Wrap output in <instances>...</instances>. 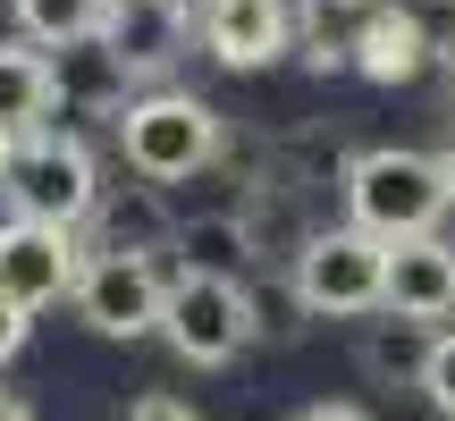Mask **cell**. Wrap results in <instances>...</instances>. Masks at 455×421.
Instances as JSON below:
<instances>
[{
	"label": "cell",
	"mask_w": 455,
	"mask_h": 421,
	"mask_svg": "<svg viewBox=\"0 0 455 421\" xmlns=\"http://www.w3.org/2000/svg\"><path fill=\"white\" fill-rule=\"evenodd\" d=\"M455 186H447V161L430 152H405V144H379V152H355L346 161V219L379 244H405V236H439Z\"/></svg>",
	"instance_id": "1"
},
{
	"label": "cell",
	"mask_w": 455,
	"mask_h": 421,
	"mask_svg": "<svg viewBox=\"0 0 455 421\" xmlns=\"http://www.w3.org/2000/svg\"><path fill=\"white\" fill-rule=\"evenodd\" d=\"M295 304L312 321H363V312H388V244L346 227H304L295 244Z\"/></svg>",
	"instance_id": "2"
},
{
	"label": "cell",
	"mask_w": 455,
	"mask_h": 421,
	"mask_svg": "<svg viewBox=\"0 0 455 421\" xmlns=\"http://www.w3.org/2000/svg\"><path fill=\"white\" fill-rule=\"evenodd\" d=\"M118 152L144 186H186L220 161V110L195 93H144L118 101Z\"/></svg>",
	"instance_id": "3"
},
{
	"label": "cell",
	"mask_w": 455,
	"mask_h": 421,
	"mask_svg": "<svg viewBox=\"0 0 455 421\" xmlns=\"http://www.w3.org/2000/svg\"><path fill=\"white\" fill-rule=\"evenodd\" d=\"M93 210H101V169H93V152H84L76 135H60V127L17 135L9 219H43V227H68V236H76Z\"/></svg>",
	"instance_id": "4"
},
{
	"label": "cell",
	"mask_w": 455,
	"mask_h": 421,
	"mask_svg": "<svg viewBox=\"0 0 455 421\" xmlns=\"http://www.w3.org/2000/svg\"><path fill=\"white\" fill-rule=\"evenodd\" d=\"M253 295H244V278L228 270H178L169 278V312H161V338L178 362H195V371H220V362L244 354V338H253Z\"/></svg>",
	"instance_id": "5"
},
{
	"label": "cell",
	"mask_w": 455,
	"mask_h": 421,
	"mask_svg": "<svg viewBox=\"0 0 455 421\" xmlns=\"http://www.w3.org/2000/svg\"><path fill=\"white\" fill-rule=\"evenodd\" d=\"M76 321L93 329V338H161V312H169V287H161V270H152L144 253H93L84 261V278H76Z\"/></svg>",
	"instance_id": "6"
},
{
	"label": "cell",
	"mask_w": 455,
	"mask_h": 421,
	"mask_svg": "<svg viewBox=\"0 0 455 421\" xmlns=\"http://www.w3.org/2000/svg\"><path fill=\"white\" fill-rule=\"evenodd\" d=\"M84 278V253L68 227H43V219H0V295L26 312L60 304V295H76Z\"/></svg>",
	"instance_id": "7"
},
{
	"label": "cell",
	"mask_w": 455,
	"mask_h": 421,
	"mask_svg": "<svg viewBox=\"0 0 455 421\" xmlns=\"http://www.w3.org/2000/svg\"><path fill=\"white\" fill-rule=\"evenodd\" d=\"M195 34L220 68H270L295 43V9L287 0H195Z\"/></svg>",
	"instance_id": "8"
},
{
	"label": "cell",
	"mask_w": 455,
	"mask_h": 421,
	"mask_svg": "<svg viewBox=\"0 0 455 421\" xmlns=\"http://www.w3.org/2000/svg\"><path fill=\"white\" fill-rule=\"evenodd\" d=\"M346 51H355V68L371 84H413L430 60H439V43H430V26L413 17V0H379V9H363V26L346 34Z\"/></svg>",
	"instance_id": "9"
},
{
	"label": "cell",
	"mask_w": 455,
	"mask_h": 421,
	"mask_svg": "<svg viewBox=\"0 0 455 421\" xmlns=\"http://www.w3.org/2000/svg\"><path fill=\"white\" fill-rule=\"evenodd\" d=\"M455 312V244L405 236L388 244V321H447Z\"/></svg>",
	"instance_id": "10"
},
{
	"label": "cell",
	"mask_w": 455,
	"mask_h": 421,
	"mask_svg": "<svg viewBox=\"0 0 455 421\" xmlns=\"http://www.w3.org/2000/svg\"><path fill=\"white\" fill-rule=\"evenodd\" d=\"M118 9L127 0H17V43L34 51H84V43H110Z\"/></svg>",
	"instance_id": "11"
},
{
	"label": "cell",
	"mask_w": 455,
	"mask_h": 421,
	"mask_svg": "<svg viewBox=\"0 0 455 421\" xmlns=\"http://www.w3.org/2000/svg\"><path fill=\"white\" fill-rule=\"evenodd\" d=\"M60 101V68L34 43H0V135H34Z\"/></svg>",
	"instance_id": "12"
},
{
	"label": "cell",
	"mask_w": 455,
	"mask_h": 421,
	"mask_svg": "<svg viewBox=\"0 0 455 421\" xmlns=\"http://www.w3.org/2000/svg\"><path fill=\"white\" fill-rule=\"evenodd\" d=\"M178 253H186V270H228V278H236V261L253 253V227H244V210L186 219V227H178Z\"/></svg>",
	"instance_id": "13"
},
{
	"label": "cell",
	"mask_w": 455,
	"mask_h": 421,
	"mask_svg": "<svg viewBox=\"0 0 455 421\" xmlns=\"http://www.w3.org/2000/svg\"><path fill=\"white\" fill-rule=\"evenodd\" d=\"M422 396L455 421V329H439V338L422 346Z\"/></svg>",
	"instance_id": "14"
},
{
	"label": "cell",
	"mask_w": 455,
	"mask_h": 421,
	"mask_svg": "<svg viewBox=\"0 0 455 421\" xmlns=\"http://www.w3.org/2000/svg\"><path fill=\"white\" fill-rule=\"evenodd\" d=\"M26 321H34V312L0 295V362H17V354H26Z\"/></svg>",
	"instance_id": "15"
},
{
	"label": "cell",
	"mask_w": 455,
	"mask_h": 421,
	"mask_svg": "<svg viewBox=\"0 0 455 421\" xmlns=\"http://www.w3.org/2000/svg\"><path fill=\"white\" fill-rule=\"evenodd\" d=\"M127 421H203V413H195V405H178V396H135Z\"/></svg>",
	"instance_id": "16"
},
{
	"label": "cell",
	"mask_w": 455,
	"mask_h": 421,
	"mask_svg": "<svg viewBox=\"0 0 455 421\" xmlns=\"http://www.w3.org/2000/svg\"><path fill=\"white\" fill-rule=\"evenodd\" d=\"M295 421H371V413H363V405H304Z\"/></svg>",
	"instance_id": "17"
},
{
	"label": "cell",
	"mask_w": 455,
	"mask_h": 421,
	"mask_svg": "<svg viewBox=\"0 0 455 421\" xmlns=\"http://www.w3.org/2000/svg\"><path fill=\"white\" fill-rule=\"evenodd\" d=\"M0 421H34V405H26V396H9V388H0Z\"/></svg>",
	"instance_id": "18"
},
{
	"label": "cell",
	"mask_w": 455,
	"mask_h": 421,
	"mask_svg": "<svg viewBox=\"0 0 455 421\" xmlns=\"http://www.w3.org/2000/svg\"><path fill=\"white\" fill-rule=\"evenodd\" d=\"M9 169H17V135H0V195H9Z\"/></svg>",
	"instance_id": "19"
},
{
	"label": "cell",
	"mask_w": 455,
	"mask_h": 421,
	"mask_svg": "<svg viewBox=\"0 0 455 421\" xmlns=\"http://www.w3.org/2000/svg\"><path fill=\"white\" fill-rule=\"evenodd\" d=\"M439 161H447V186H455V144H447V152H439Z\"/></svg>",
	"instance_id": "20"
},
{
	"label": "cell",
	"mask_w": 455,
	"mask_h": 421,
	"mask_svg": "<svg viewBox=\"0 0 455 421\" xmlns=\"http://www.w3.org/2000/svg\"><path fill=\"white\" fill-rule=\"evenodd\" d=\"M127 9H169V0H127Z\"/></svg>",
	"instance_id": "21"
},
{
	"label": "cell",
	"mask_w": 455,
	"mask_h": 421,
	"mask_svg": "<svg viewBox=\"0 0 455 421\" xmlns=\"http://www.w3.org/2000/svg\"><path fill=\"white\" fill-rule=\"evenodd\" d=\"M447 68H455V60H447Z\"/></svg>",
	"instance_id": "22"
}]
</instances>
